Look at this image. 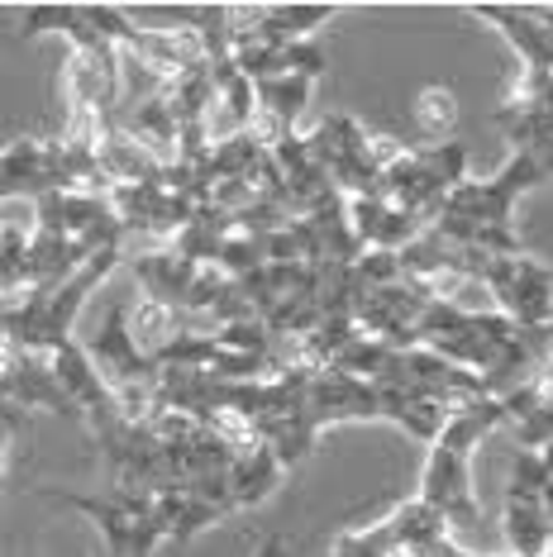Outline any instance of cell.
Wrapping results in <instances>:
<instances>
[{"mask_svg": "<svg viewBox=\"0 0 553 557\" xmlns=\"http://www.w3.org/2000/svg\"><path fill=\"white\" fill-rule=\"evenodd\" d=\"M511 424V410L501 396H477L448 414L444 434L430 443V458L420 472V496L448 529H477L482 524V505L472 496V448L487 434Z\"/></svg>", "mask_w": 553, "mask_h": 557, "instance_id": "cell-1", "label": "cell"}, {"mask_svg": "<svg viewBox=\"0 0 553 557\" xmlns=\"http://www.w3.org/2000/svg\"><path fill=\"white\" fill-rule=\"evenodd\" d=\"M44 500H58L67 510L86 515L100 529L110 557H153L168 543V519H162V496L158 491H100V496H77L67 486H34Z\"/></svg>", "mask_w": 553, "mask_h": 557, "instance_id": "cell-2", "label": "cell"}, {"mask_svg": "<svg viewBox=\"0 0 553 557\" xmlns=\"http://www.w3.org/2000/svg\"><path fill=\"white\" fill-rule=\"evenodd\" d=\"M458 276H468L472 286H482L487 296L501 306V314L525 329H544L553 324V268L530 258V252H472L458 248Z\"/></svg>", "mask_w": 553, "mask_h": 557, "instance_id": "cell-3", "label": "cell"}, {"mask_svg": "<svg viewBox=\"0 0 553 557\" xmlns=\"http://www.w3.org/2000/svg\"><path fill=\"white\" fill-rule=\"evenodd\" d=\"M501 534L511 557H549L553 553V515L544 500V462L539 453H515V472L501 500Z\"/></svg>", "mask_w": 553, "mask_h": 557, "instance_id": "cell-4", "label": "cell"}, {"mask_svg": "<svg viewBox=\"0 0 553 557\" xmlns=\"http://www.w3.org/2000/svg\"><path fill=\"white\" fill-rule=\"evenodd\" d=\"M377 420H392L396 429H406L410 438L420 443H434L444 434L448 414H454V405H444L439 396H425V391H410V386H377Z\"/></svg>", "mask_w": 553, "mask_h": 557, "instance_id": "cell-5", "label": "cell"}, {"mask_svg": "<svg viewBox=\"0 0 553 557\" xmlns=\"http://www.w3.org/2000/svg\"><path fill=\"white\" fill-rule=\"evenodd\" d=\"M276 481H282V462L272 458L268 443L238 453V458L230 462V505H234V510H248V505L268 500Z\"/></svg>", "mask_w": 553, "mask_h": 557, "instance_id": "cell-6", "label": "cell"}, {"mask_svg": "<svg viewBox=\"0 0 553 557\" xmlns=\"http://www.w3.org/2000/svg\"><path fill=\"white\" fill-rule=\"evenodd\" d=\"M415 129L425 138H434V144H448V134L458 129V96L448 91V86H420V96H415Z\"/></svg>", "mask_w": 553, "mask_h": 557, "instance_id": "cell-7", "label": "cell"}, {"mask_svg": "<svg viewBox=\"0 0 553 557\" xmlns=\"http://www.w3.org/2000/svg\"><path fill=\"white\" fill-rule=\"evenodd\" d=\"M254 557H286V539H282V534H268V539L258 543Z\"/></svg>", "mask_w": 553, "mask_h": 557, "instance_id": "cell-8", "label": "cell"}, {"mask_svg": "<svg viewBox=\"0 0 553 557\" xmlns=\"http://www.w3.org/2000/svg\"><path fill=\"white\" fill-rule=\"evenodd\" d=\"M534 20L544 24V34H549V44H553V5H534Z\"/></svg>", "mask_w": 553, "mask_h": 557, "instance_id": "cell-9", "label": "cell"}, {"mask_svg": "<svg viewBox=\"0 0 553 557\" xmlns=\"http://www.w3.org/2000/svg\"><path fill=\"white\" fill-rule=\"evenodd\" d=\"M5 462H10V429H0V481H5Z\"/></svg>", "mask_w": 553, "mask_h": 557, "instance_id": "cell-10", "label": "cell"}]
</instances>
